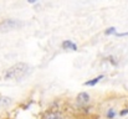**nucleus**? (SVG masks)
Instances as JSON below:
<instances>
[{"label": "nucleus", "instance_id": "f257e3e1", "mask_svg": "<svg viewBox=\"0 0 128 119\" xmlns=\"http://www.w3.org/2000/svg\"><path fill=\"white\" fill-rule=\"evenodd\" d=\"M30 71V67L26 63H16L12 67L8 68L4 75L2 78L4 79H21L24 78Z\"/></svg>", "mask_w": 128, "mask_h": 119}, {"label": "nucleus", "instance_id": "f03ea898", "mask_svg": "<svg viewBox=\"0 0 128 119\" xmlns=\"http://www.w3.org/2000/svg\"><path fill=\"white\" fill-rule=\"evenodd\" d=\"M22 26V22L15 19H6L4 21L0 22V31L6 32V31H11V30H16L19 27Z\"/></svg>", "mask_w": 128, "mask_h": 119}, {"label": "nucleus", "instance_id": "7ed1b4c3", "mask_svg": "<svg viewBox=\"0 0 128 119\" xmlns=\"http://www.w3.org/2000/svg\"><path fill=\"white\" fill-rule=\"evenodd\" d=\"M77 103H78L80 106L88 104V103H90V96H88L87 93H85V92L80 93V94L77 96Z\"/></svg>", "mask_w": 128, "mask_h": 119}, {"label": "nucleus", "instance_id": "20e7f679", "mask_svg": "<svg viewBox=\"0 0 128 119\" xmlns=\"http://www.w3.org/2000/svg\"><path fill=\"white\" fill-rule=\"evenodd\" d=\"M62 48L64 50H71V51H77V45L74 43L70 40H66L62 42Z\"/></svg>", "mask_w": 128, "mask_h": 119}, {"label": "nucleus", "instance_id": "39448f33", "mask_svg": "<svg viewBox=\"0 0 128 119\" xmlns=\"http://www.w3.org/2000/svg\"><path fill=\"white\" fill-rule=\"evenodd\" d=\"M44 119H64V117L58 112H48L45 114Z\"/></svg>", "mask_w": 128, "mask_h": 119}, {"label": "nucleus", "instance_id": "423d86ee", "mask_svg": "<svg viewBox=\"0 0 128 119\" xmlns=\"http://www.w3.org/2000/svg\"><path fill=\"white\" fill-rule=\"evenodd\" d=\"M11 103V98L9 97H0V107H8Z\"/></svg>", "mask_w": 128, "mask_h": 119}, {"label": "nucleus", "instance_id": "0eeeda50", "mask_svg": "<svg viewBox=\"0 0 128 119\" xmlns=\"http://www.w3.org/2000/svg\"><path fill=\"white\" fill-rule=\"evenodd\" d=\"M102 78H103V76L101 75V76H98V77H96V78H93V79H91V81H87V82L85 83V86H94V84H97Z\"/></svg>", "mask_w": 128, "mask_h": 119}, {"label": "nucleus", "instance_id": "6e6552de", "mask_svg": "<svg viewBox=\"0 0 128 119\" xmlns=\"http://www.w3.org/2000/svg\"><path fill=\"white\" fill-rule=\"evenodd\" d=\"M114 116H116V113H114L113 109H110V111L107 112V118L108 119H113L114 118Z\"/></svg>", "mask_w": 128, "mask_h": 119}, {"label": "nucleus", "instance_id": "1a4fd4ad", "mask_svg": "<svg viewBox=\"0 0 128 119\" xmlns=\"http://www.w3.org/2000/svg\"><path fill=\"white\" fill-rule=\"evenodd\" d=\"M104 34H106V35H111V34H116V29H114V27H110V29H107V30L104 31Z\"/></svg>", "mask_w": 128, "mask_h": 119}, {"label": "nucleus", "instance_id": "9d476101", "mask_svg": "<svg viewBox=\"0 0 128 119\" xmlns=\"http://www.w3.org/2000/svg\"><path fill=\"white\" fill-rule=\"evenodd\" d=\"M128 35V32H123V34H117V32H116V36H120V37H121V36H127Z\"/></svg>", "mask_w": 128, "mask_h": 119}, {"label": "nucleus", "instance_id": "9b49d317", "mask_svg": "<svg viewBox=\"0 0 128 119\" xmlns=\"http://www.w3.org/2000/svg\"><path fill=\"white\" fill-rule=\"evenodd\" d=\"M127 113H128V109H124V111H122V112L120 113V116H126Z\"/></svg>", "mask_w": 128, "mask_h": 119}, {"label": "nucleus", "instance_id": "f8f14e48", "mask_svg": "<svg viewBox=\"0 0 128 119\" xmlns=\"http://www.w3.org/2000/svg\"><path fill=\"white\" fill-rule=\"evenodd\" d=\"M28 1H29V2H30V4H34V2H36V1H38V0H28Z\"/></svg>", "mask_w": 128, "mask_h": 119}]
</instances>
